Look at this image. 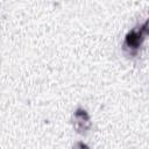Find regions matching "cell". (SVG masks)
<instances>
[{
  "label": "cell",
  "instance_id": "6da1fadb",
  "mask_svg": "<svg viewBox=\"0 0 149 149\" xmlns=\"http://www.w3.org/2000/svg\"><path fill=\"white\" fill-rule=\"evenodd\" d=\"M147 35H148V20H146L142 24L135 26L126 34L122 44L123 51L128 56H136Z\"/></svg>",
  "mask_w": 149,
  "mask_h": 149
},
{
  "label": "cell",
  "instance_id": "7a4b0ae2",
  "mask_svg": "<svg viewBox=\"0 0 149 149\" xmlns=\"http://www.w3.org/2000/svg\"><path fill=\"white\" fill-rule=\"evenodd\" d=\"M72 123H73V127L74 129L78 132V133H85L87 132L91 126H92V122H91V118L87 113V111L83 107H77L76 111L73 112V115H72Z\"/></svg>",
  "mask_w": 149,
  "mask_h": 149
},
{
  "label": "cell",
  "instance_id": "3957f363",
  "mask_svg": "<svg viewBox=\"0 0 149 149\" xmlns=\"http://www.w3.org/2000/svg\"><path fill=\"white\" fill-rule=\"evenodd\" d=\"M73 149H90V147L86 143H84L81 141H78L73 144Z\"/></svg>",
  "mask_w": 149,
  "mask_h": 149
}]
</instances>
